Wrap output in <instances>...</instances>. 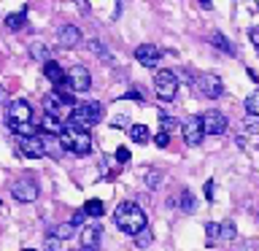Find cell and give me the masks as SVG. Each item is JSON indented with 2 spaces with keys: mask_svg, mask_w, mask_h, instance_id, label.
Returning a JSON list of instances; mask_svg holds the SVG:
<instances>
[{
  "mask_svg": "<svg viewBox=\"0 0 259 251\" xmlns=\"http://www.w3.org/2000/svg\"><path fill=\"white\" fill-rule=\"evenodd\" d=\"M11 194H14V200H19V202H32L38 197V186L32 178H19V181H14Z\"/></svg>",
  "mask_w": 259,
  "mask_h": 251,
  "instance_id": "cell-9",
  "label": "cell"
},
{
  "mask_svg": "<svg viewBox=\"0 0 259 251\" xmlns=\"http://www.w3.org/2000/svg\"><path fill=\"white\" fill-rule=\"evenodd\" d=\"M200 121H202V133H205V135H222V133H227V116L222 111L202 113Z\"/></svg>",
  "mask_w": 259,
  "mask_h": 251,
  "instance_id": "cell-7",
  "label": "cell"
},
{
  "mask_svg": "<svg viewBox=\"0 0 259 251\" xmlns=\"http://www.w3.org/2000/svg\"><path fill=\"white\" fill-rule=\"evenodd\" d=\"M151 240H154V235H151V230L146 227V230H141L135 235V243H138V248H146V246H151Z\"/></svg>",
  "mask_w": 259,
  "mask_h": 251,
  "instance_id": "cell-27",
  "label": "cell"
},
{
  "mask_svg": "<svg viewBox=\"0 0 259 251\" xmlns=\"http://www.w3.org/2000/svg\"><path fill=\"white\" fill-rule=\"evenodd\" d=\"M154 92H157L159 100H173L176 92H178V76L173 70H157L154 76Z\"/></svg>",
  "mask_w": 259,
  "mask_h": 251,
  "instance_id": "cell-4",
  "label": "cell"
},
{
  "mask_svg": "<svg viewBox=\"0 0 259 251\" xmlns=\"http://www.w3.org/2000/svg\"><path fill=\"white\" fill-rule=\"evenodd\" d=\"M159 127H162V133H176V130H181V124L173 119V116H159Z\"/></svg>",
  "mask_w": 259,
  "mask_h": 251,
  "instance_id": "cell-26",
  "label": "cell"
},
{
  "mask_svg": "<svg viewBox=\"0 0 259 251\" xmlns=\"http://www.w3.org/2000/svg\"><path fill=\"white\" fill-rule=\"evenodd\" d=\"M113 222H116V227L124 235H135L146 230L149 227V219H146L143 208L135 205V202H121V205H116V211H113Z\"/></svg>",
  "mask_w": 259,
  "mask_h": 251,
  "instance_id": "cell-1",
  "label": "cell"
},
{
  "mask_svg": "<svg viewBox=\"0 0 259 251\" xmlns=\"http://www.w3.org/2000/svg\"><path fill=\"white\" fill-rule=\"evenodd\" d=\"M89 49H92V52H95V54H100V57H103V60H105V62H108V60H111V54H108V52H105V46L100 44V40H92V44H89Z\"/></svg>",
  "mask_w": 259,
  "mask_h": 251,
  "instance_id": "cell-31",
  "label": "cell"
},
{
  "mask_svg": "<svg viewBox=\"0 0 259 251\" xmlns=\"http://www.w3.org/2000/svg\"><path fill=\"white\" fill-rule=\"evenodd\" d=\"M16 146H19V154H22V157H32V159L46 157V151H44V141H40V135H27V138H19V141H16Z\"/></svg>",
  "mask_w": 259,
  "mask_h": 251,
  "instance_id": "cell-10",
  "label": "cell"
},
{
  "mask_svg": "<svg viewBox=\"0 0 259 251\" xmlns=\"http://www.w3.org/2000/svg\"><path fill=\"white\" fill-rule=\"evenodd\" d=\"M210 44H213L216 49H222L224 54H235V49H232V44L227 40L222 32H210Z\"/></svg>",
  "mask_w": 259,
  "mask_h": 251,
  "instance_id": "cell-23",
  "label": "cell"
},
{
  "mask_svg": "<svg viewBox=\"0 0 259 251\" xmlns=\"http://www.w3.org/2000/svg\"><path fill=\"white\" fill-rule=\"evenodd\" d=\"M146 184H149L151 189H157V186H159V173H157V170H149V173H146Z\"/></svg>",
  "mask_w": 259,
  "mask_h": 251,
  "instance_id": "cell-34",
  "label": "cell"
},
{
  "mask_svg": "<svg viewBox=\"0 0 259 251\" xmlns=\"http://www.w3.org/2000/svg\"><path fill=\"white\" fill-rule=\"evenodd\" d=\"M40 141H44L46 157H60V154H62V146H60V138H57V135H46V138H40Z\"/></svg>",
  "mask_w": 259,
  "mask_h": 251,
  "instance_id": "cell-19",
  "label": "cell"
},
{
  "mask_svg": "<svg viewBox=\"0 0 259 251\" xmlns=\"http://www.w3.org/2000/svg\"><path fill=\"white\" fill-rule=\"evenodd\" d=\"M57 138H60L62 151L78 154V157H84V154L92 151V135H89L87 130H70V127H65V133L57 135Z\"/></svg>",
  "mask_w": 259,
  "mask_h": 251,
  "instance_id": "cell-3",
  "label": "cell"
},
{
  "mask_svg": "<svg viewBox=\"0 0 259 251\" xmlns=\"http://www.w3.org/2000/svg\"><path fill=\"white\" fill-rule=\"evenodd\" d=\"M111 127H127V116H113L111 119Z\"/></svg>",
  "mask_w": 259,
  "mask_h": 251,
  "instance_id": "cell-40",
  "label": "cell"
},
{
  "mask_svg": "<svg viewBox=\"0 0 259 251\" xmlns=\"http://www.w3.org/2000/svg\"><path fill=\"white\" fill-rule=\"evenodd\" d=\"M194 87L200 89L202 97H210V100H216V97L224 95V84H222V78H219L216 73H200L197 81H194Z\"/></svg>",
  "mask_w": 259,
  "mask_h": 251,
  "instance_id": "cell-5",
  "label": "cell"
},
{
  "mask_svg": "<svg viewBox=\"0 0 259 251\" xmlns=\"http://www.w3.org/2000/svg\"><path fill=\"white\" fill-rule=\"evenodd\" d=\"M135 60L143 65V68H157L159 60H162V52H159V46H154V44H141L135 49Z\"/></svg>",
  "mask_w": 259,
  "mask_h": 251,
  "instance_id": "cell-12",
  "label": "cell"
},
{
  "mask_svg": "<svg viewBox=\"0 0 259 251\" xmlns=\"http://www.w3.org/2000/svg\"><path fill=\"white\" fill-rule=\"evenodd\" d=\"M256 6H259V0H256Z\"/></svg>",
  "mask_w": 259,
  "mask_h": 251,
  "instance_id": "cell-45",
  "label": "cell"
},
{
  "mask_svg": "<svg viewBox=\"0 0 259 251\" xmlns=\"http://www.w3.org/2000/svg\"><path fill=\"white\" fill-rule=\"evenodd\" d=\"M219 238H224V240H232V238H235V224H232V222H224V224H219Z\"/></svg>",
  "mask_w": 259,
  "mask_h": 251,
  "instance_id": "cell-28",
  "label": "cell"
},
{
  "mask_svg": "<svg viewBox=\"0 0 259 251\" xmlns=\"http://www.w3.org/2000/svg\"><path fill=\"white\" fill-rule=\"evenodd\" d=\"M200 6L205 8V11H210V8H213V3H210V0H200Z\"/></svg>",
  "mask_w": 259,
  "mask_h": 251,
  "instance_id": "cell-43",
  "label": "cell"
},
{
  "mask_svg": "<svg viewBox=\"0 0 259 251\" xmlns=\"http://www.w3.org/2000/svg\"><path fill=\"white\" fill-rule=\"evenodd\" d=\"M30 54L35 57V60H44V62L49 60V49H46L44 44H32V46H30Z\"/></svg>",
  "mask_w": 259,
  "mask_h": 251,
  "instance_id": "cell-29",
  "label": "cell"
},
{
  "mask_svg": "<svg viewBox=\"0 0 259 251\" xmlns=\"http://www.w3.org/2000/svg\"><path fill=\"white\" fill-rule=\"evenodd\" d=\"M100 119H103V105L100 103H81V105H73V111L68 116V124H65V127L87 130V133H89V127H95Z\"/></svg>",
  "mask_w": 259,
  "mask_h": 251,
  "instance_id": "cell-2",
  "label": "cell"
},
{
  "mask_svg": "<svg viewBox=\"0 0 259 251\" xmlns=\"http://www.w3.org/2000/svg\"><path fill=\"white\" fill-rule=\"evenodd\" d=\"M181 135H184V141L189 143V146H200V143H202V138H205V133H202V121H200V116L184 119V121H181Z\"/></svg>",
  "mask_w": 259,
  "mask_h": 251,
  "instance_id": "cell-8",
  "label": "cell"
},
{
  "mask_svg": "<svg viewBox=\"0 0 259 251\" xmlns=\"http://www.w3.org/2000/svg\"><path fill=\"white\" fill-rule=\"evenodd\" d=\"M248 38H251V44H254V46L259 49V27H251V32H248Z\"/></svg>",
  "mask_w": 259,
  "mask_h": 251,
  "instance_id": "cell-41",
  "label": "cell"
},
{
  "mask_svg": "<svg viewBox=\"0 0 259 251\" xmlns=\"http://www.w3.org/2000/svg\"><path fill=\"white\" fill-rule=\"evenodd\" d=\"M124 97H127V100H141L143 103V92H138V89H130Z\"/></svg>",
  "mask_w": 259,
  "mask_h": 251,
  "instance_id": "cell-39",
  "label": "cell"
},
{
  "mask_svg": "<svg viewBox=\"0 0 259 251\" xmlns=\"http://www.w3.org/2000/svg\"><path fill=\"white\" fill-rule=\"evenodd\" d=\"M65 84H68L70 92H87V89L92 87V76H89V70L84 65H73V68L65 73Z\"/></svg>",
  "mask_w": 259,
  "mask_h": 251,
  "instance_id": "cell-6",
  "label": "cell"
},
{
  "mask_svg": "<svg viewBox=\"0 0 259 251\" xmlns=\"http://www.w3.org/2000/svg\"><path fill=\"white\" fill-rule=\"evenodd\" d=\"M44 108H46L49 116H60V111H62V100L52 92V95H46V97H44Z\"/></svg>",
  "mask_w": 259,
  "mask_h": 251,
  "instance_id": "cell-21",
  "label": "cell"
},
{
  "mask_svg": "<svg viewBox=\"0 0 259 251\" xmlns=\"http://www.w3.org/2000/svg\"><path fill=\"white\" fill-rule=\"evenodd\" d=\"M84 222H87V214H84V208H81V211H76V214H73L70 224H73V227H81Z\"/></svg>",
  "mask_w": 259,
  "mask_h": 251,
  "instance_id": "cell-36",
  "label": "cell"
},
{
  "mask_svg": "<svg viewBox=\"0 0 259 251\" xmlns=\"http://www.w3.org/2000/svg\"><path fill=\"white\" fill-rule=\"evenodd\" d=\"M130 159V149H127V146H119V149H116V162H127Z\"/></svg>",
  "mask_w": 259,
  "mask_h": 251,
  "instance_id": "cell-38",
  "label": "cell"
},
{
  "mask_svg": "<svg viewBox=\"0 0 259 251\" xmlns=\"http://www.w3.org/2000/svg\"><path fill=\"white\" fill-rule=\"evenodd\" d=\"M181 208L186 211V214H192V211H194V197H192V192H184V194H181Z\"/></svg>",
  "mask_w": 259,
  "mask_h": 251,
  "instance_id": "cell-30",
  "label": "cell"
},
{
  "mask_svg": "<svg viewBox=\"0 0 259 251\" xmlns=\"http://www.w3.org/2000/svg\"><path fill=\"white\" fill-rule=\"evenodd\" d=\"M100 235H103L100 224H87L84 230H81V246H84L87 251L97 248V240H100Z\"/></svg>",
  "mask_w": 259,
  "mask_h": 251,
  "instance_id": "cell-14",
  "label": "cell"
},
{
  "mask_svg": "<svg viewBox=\"0 0 259 251\" xmlns=\"http://www.w3.org/2000/svg\"><path fill=\"white\" fill-rule=\"evenodd\" d=\"M11 121H32V105L27 100H11L6 111V124Z\"/></svg>",
  "mask_w": 259,
  "mask_h": 251,
  "instance_id": "cell-11",
  "label": "cell"
},
{
  "mask_svg": "<svg viewBox=\"0 0 259 251\" xmlns=\"http://www.w3.org/2000/svg\"><path fill=\"white\" fill-rule=\"evenodd\" d=\"M205 235H208V243H213L219 238V224L216 222H208L205 224Z\"/></svg>",
  "mask_w": 259,
  "mask_h": 251,
  "instance_id": "cell-32",
  "label": "cell"
},
{
  "mask_svg": "<svg viewBox=\"0 0 259 251\" xmlns=\"http://www.w3.org/2000/svg\"><path fill=\"white\" fill-rule=\"evenodd\" d=\"M52 235H54L57 240H68V238H73V235H76V227H73L70 222H65V224H57Z\"/></svg>",
  "mask_w": 259,
  "mask_h": 251,
  "instance_id": "cell-24",
  "label": "cell"
},
{
  "mask_svg": "<svg viewBox=\"0 0 259 251\" xmlns=\"http://www.w3.org/2000/svg\"><path fill=\"white\" fill-rule=\"evenodd\" d=\"M22 251H35V248H22Z\"/></svg>",
  "mask_w": 259,
  "mask_h": 251,
  "instance_id": "cell-44",
  "label": "cell"
},
{
  "mask_svg": "<svg viewBox=\"0 0 259 251\" xmlns=\"http://www.w3.org/2000/svg\"><path fill=\"white\" fill-rule=\"evenodd\" d=\"M205 197H208V200H213V181H208V184H205Z\"/></svg>",
  "mask_w": 259,
  "mask_h": 251,
  "instance_id": "cell-42",
  "label": "cell"
},
{
  "mask_svg": "<svg viewBox=\"0 0 259 251\" xmlns=\"http://www.w3.org/2000/svg\"><path fill=\"white\" fill-rule=\"evenodd\" d=\"M57 40H60L62 49H76L81 44V30L76 24H65V27H60V32H57Z\"/></svg>",
  "mask_w": 259,
  "mask_h": 251,
  "instance_id": "cell-13",
  "label": "cell"
},
{
  "mask_svg": "<svg viewBox=\"0 0 259 251\" xmlns=\"http://www.w3.org/2000/svg\"><path fill=\"white\" fill-rule=\"evenodd\" d=\"M44 76L52 81L54 87H62L65 84V70L60 68V62H54V60H46L44 62Z\"/></svg>",
  "mask_w": 259,
  "mask_h": 251,
  "instance_id": "cell-15",
  "label": "cell"
},
{
  "mask_svg": "<svg viewBox=\"0 0 259 251\" xmlns=\"http://www.w3.org/2000/svg\"><path fill=\"white\" fill-rule=\"evenodd\" d=\"M60 243H62V240H57L54 235H49L46 243H44V251H60Z\"/></svg>",
  "mask_w": 259,
  "mask_h": 251,
  "instance_id": "cell-33",
  "label": "cell"
},
{
  "mask_svg": "<svg viewBox=\"0 0 259 251\" xmlns=\"http://www.w3.org/2000/svg\"><path fill=\"white\" fill-rule=\"evenodd\" d=\"M246 130H248V133H259V116L246 119Z\"/></svg>",
  "mask_w": 259,
  "mask_h": 251,
  "instance_id": "cell-37",
  "label": "cell"
},
{
  "mask_svg": "<svg viewBox=\"0 0 259 251\" xmlns=\"http://www.w3.org/2000/svg\"><path fill=\"white\" fill-rule=\"evenodd\" d=\"M154 143H157L159 149H165V146L170 143V135H167V133H162V130H159V133L154 135Z\"/></svg>",
  "mask_w": 259,
  "mask_h": 251,
  "instance_id": "cell-35",
  "label": "cell"
},
{
  "mask_svg": "<svg viewBox=\"0 0 259 251\" xmlns=\"http://www.w3.org/2000/svg\"><path fill=\"white\" fill-rule=\"evenodd\" d=\"M130 141H135V143H149L151 141V133H149V127L146 124H130Z\"/></svg>",
  "mask_w": 259,
  "mask_h": 251,
  "instance_id": "cell-17",
  "label": "cell"
},
{
  "mask_svg": "<svg viewBox=\"0 0 259 251\" xmlns=\"http://www.w3.org/2000/svg\"><path fill=\"white\" fill-rule=\"evenodd\" d=\"M40 130H44V133H49V135H62L65 133V124L60 121V116H46L40 119Z\"/></svg>",
  "mask_w": 259,
  "mask_h": 251,
  "instance_id": "cell-16",
  "label": "cell"
},
{
  "mask_svg": "<svg viewBox=\"0 0 259 251\" xmlns=\"http://www.w3.org/2000/svg\"><path fill=\"white\" fill-rule=\"evenodd\" d=\"M84 214H87V216H92V219H100V216L105 214L103 200H87V202H84Z\"/></svg>",
  "mask_w": 259,
  "mask_h": 251,
  "instance_id": "cell-22",
  "label": "cell"
},
{
  "mask_svg": "<svg viewBox=\"0 0 259 251\" xmlns=\"http://www.w3.org/2000/svg\"><path fill=\"white\" fill-rule=\"evenodd\" d=\"M246 111H248V116H259V89L246 97Z\"/></svg>",
  "mask_w": 259,
  "mask_h": 251,
  "instance_id": "cell-25",
  "label": "cell"
},
{
  "mask_svg": "<svg viewBox=\"0 0 259 251\" xmlns=\"http://www.w3.org/2000/svg\"><path fill=\"white\" fill-rule=\"evenodd\" d=\"M8 130H14L19 138H27V135H38V127L32 124V121H11Z\"/></svg>",
  "mask_w": 259,
  "mask_h": 251,
  "instance_id": "cell-18",
  "label": "cell"
},
{
  "mask_svg": "<svg viewBox=\"0 0 259 251\" xmlns=\"http://www.w3.org/2000/svg\"><path fill=\"white\" fill-rule=\"evenodd\" d=\"M24 22H27V8H22V11L6 16V27H8V30H22Z\"/></svg>",
  "mask_w": 259,
  "mask_h": 251,
  "instance_id": "cell-20",
  "label": "cell"
}]
</instances>
